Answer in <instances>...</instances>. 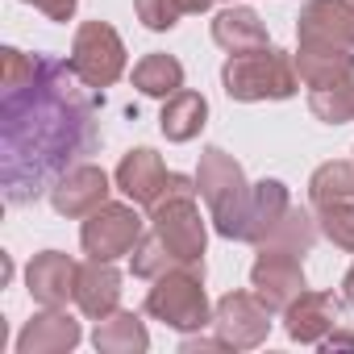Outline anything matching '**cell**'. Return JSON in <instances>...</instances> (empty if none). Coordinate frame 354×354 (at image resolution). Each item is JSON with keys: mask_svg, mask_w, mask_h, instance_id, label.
<instances>
[{"mask_svg": "<svg viewBox=\"0 0 354 354\" xmlns=\"http://www.w3.org/2000/svg\"><path fill=\"white\" fill-rule=\"evenodd\" d=\"M0 63V188L9 205H30L96 150V100L63 59L5 46Z\"/></svg>", "mask_w": 354, "mask_h": 354, "instance_id": "6da1fadb", "label": "cell"}, {"mask_svg": "<svg viewBox=\"0 0 354 354\" xmlns=\"http://www.w3.org/2000/svg\"><path fill=\"white\" fill-rule=\"evenodd\" d=\"M221 88L230 100L254 104V100H288L300 88V71H296V55H283L275 46H259V50H242L230 55L221 67Z\"/></svg>", "mask_w": 354, "mask_h": 354, "instance_id": "7a4b0ae2", "label": "cell"}, {"mask_svg": "<svg viewBox=\"0 0 354 354\" xmlns=\"http://www.w3.org/2000/svg\"><path fill=\"white\" fill-rule=\"evenodd\" d=\"M150 283L154 288L146 292V313L167 329L201 333L205 325H213V308L205 296V267H171Z\"/></svg>", "mask_w": 354, "mask_h": 354, "instance_id": "3957f363", "label": "cell"}, {"mask_svg": "<svg viewBox=\"0 0 354 354\" xmlns=\"http://www.w3.org/2000/svg\"><path fill=\"white\" fill-rule=\"evenodd\" d=\"M196 188L209 205V217L217 225L221 238H238V221L246 213L250 201V184H246V171L234 154H225L221 146H209L201 154V171H196Z\"/></svg>", "mask_w": 354, "mask_h": 354, "instance_id": "277c9868", "label": "cell"}, {"mask_svg": "<svg viewBox=\"0 0 354 354\" xmlns=\"http://www.w3.org/2000/svg\"><path fill=\"white\" fill-rule=\"evenodd\" d=\"M150 230L162 238V246L180 259V267H205L209 230L196 209V192H171L150 209Z\"/></svg>", "mask_w": 354, "mask_h": 354, "instance_id": "5b68a950", "label": "cell"}, {"mask_svg": "<svg viewBox=\"0 0 354 354\" xmlns=\"http://www.w3.org/2000/svg\"><path fill=\"white\" fill-rule=\"evenodd\" d=\"M67 63L88 88H113L125 75V42L109 21H84L75 30Z\"/></svg>", "mask_w": 354, "mask_h": 354, "instance_id": "8992f818", "label": "cell"}, {"mask_svg": "<svg viewBox=\"0 0 354 354\" xmlns=\"http://www.w3.org/2000/svg\"><path fill=\"white\" fill-rule=\"evenodd\" d=\"M117 188L138 205V209H154L162 196L171 192H201L192 175H180V171H167L162 158L150 150V146H138L121 158L117 167Z\"/></svg>", "mask_w": 354, "mask_h": 354, "instance_id": "52a82bcc", "label": "cell"}, {"mask_svg": "<svg viewBox=\"0 0 354 354\" xmlns=\"http://www.w3.org/2000/svg\"><path fill=\"white\" fill-rule=\"evenodd\" d=\"M142 225H146V221L138 217V205H133V201H129V205L104 201L96 213L84 217L80 246H84V254L113 263V259H121V254H133V246H138L142 234H146Z\"/></svg>", "mask_w": 354, "mask_h": 354, "instance_id": "ba28073f", "label": "cell"}, {"mask_svg": "<svg viewBox=\"0 0 354 354\" xmlns=\"http://www.w3.org/2000/svg\"><path fill=\"white\" fill-rule=\"evenodd\" d=\"M213 329L230 350H254L271 333V308L259 292H225L213 308Z\"/></svg>", "mask_w": 354, "mask_h": 354, "instance_id": "9c48e42d", "label": "cell"}, {"mask_svg": "<svg viewBox=\"0 0 354 354\" xmlns=\"http://www.w3.org/2000/svg\"><path fill=\"white\" fill-rule=\"evenodd\" d=\"M304 254L279 250V246H259V259L250 267V283L263 296V304L271 313H283L308 283H304Z\"/></svg>", "mask_w": 354, "mask_h": 354, "instance_id": "30bf717a", "label": "cell"}, {"mask_svg": "<svg viewBox=\"0 0 354 354\" xmlns=\"http://www.w3.org/2000/svg\"><path fill=\"white\" fill-rule=\"evenodd\" d=\"M75 283H80V263L63 250H42L26 267V292L42 308H63L67 300H75Z\"/></svg>", "mask_w": 354, "mask_h": 354, "instance_id": "8fae6325", "label": "cell"}, {"mask_svg": "<svg viewBox=\"0 0 354 354\" xmlns=\"http://www.w3.org/2000/svg\"><path fill=\"white\" fill-rule=\"evenodd\" d=\"M109 175L96 167V162H80V167H71L63 180L50 188V205H55V213L59 217H88V213H96L104 201H109Z\"/></svg>", "mask_w": 354, "mask_h": 354, "instance_id": "7c38bea8", "label": "cell"}, {"mask_svg": "<svg viewBox=\"0 0 354 354\" xmlns=\"http://www.w3.org/2000/svg\"><path fill=\"white\" fill-rule=\"evenodd\" d=\"M337 300H333V292H300L288 308H283V329H288V337L292 342H300V346H321L333 329H337Z\"/></svg>", "mask_w": 354, "mask_h": 354, "instance_id": "4fadbf2b", "label": "cell"}, {"mask_svg": "<svg viewBox=\"0 0 354 354\" xmlns=\"http://www.w3.org/2000/svg\"><path fill=\"white\" fill-rule=\"evenodd\" d=\"M296 38L354 46V0H308L296 17Z\"/></svg>", "mask_w": 354, "mask_h": 354, "instance_id": "5bb4252c", "label": "cell"}, {"mask_svg": "<svg viewBox=\"0 0 354 354\" xmlns=\"http://www.w3.org/2000/svg\"><path fill=\"white\" fill-rule=\"evenodd\" d=\"M296 71L308 92L337 88L354 75V46H333V42H300L296 50Z\"/></svg>", "mask_w": 354, "mask_h": 354, "instance_id": "9a60e30c", "label": "cell"}, {"mask_svg": "<svg viewBox=\"0 0 354 354\" xmlns=\"http://www.w3.org/2000/svg\"><path fill=\"white\" fill-rule=\"evenodd\" d=\"M292 209V196L279 180H263V184H250V201H246V213L238 221V238L234 242H267V234L283 221V213Z\"/></svg>", "mask_w": 354, "mask_h": 354, "instance_id": "2e32d148", "label": "cell"}, {"mask_svg": "<svg viewBox=\"0 0 354 354\" xmlns=\"http://www.w3.org/2000/svg\"><path fill=\"white\" fill-rule=\"evenodd\" d=\"M80 337H84V329L71 313L46 308L17 333V354H67L80 346Z\"/></svg>", "mask_w": 354, "mask_h": 354, "instance_id": "e0dca14e", "label": "cell"}, {"mask_svg": "<svg viewBox=\"0 0 354 354\" xmlns=\"http://www.w3.org/2000/svg\"><path fill=\"white\" fill-rule=\"evenodd\" d=\"M75 304L88 321H100L109 313H117L121 304V271L104 259H92L80 267V283H75Z\"/></svg>", "mask_w": 354, "mask_h": 354, "instance_id": "ac0fdd59", "label": "cell"}, {"mask_svg": "<svg viewBox=\"0 0 354 354\" xmlns=\"http://www.w3.org/2000/svg\"><path fill=\"white\" fill-rule=\"evenodd\" d=\"M213 42L230 55H242V50H259V46H271L267 38V26L259 21L254 9L246 5H230L213 17Z\"/></svg>", "mask_w": 354, "mask_h": 354, "instance_id": "d6986e66", "label": "cell"}, {"mask_svg": "<svg viewBox=\"0 0 354 354\" xmlns=\"http://www.w3.org/2000/svg\"><path fill=\"white\" fill-rule=\"evenodd\" d=\"M209 121V100L201 92H188L180 88L175 96L162 100V117H158V129L167 142H192Z\"/></svg>", "mask_w": 354, "mask_h": 354, "instance_id": "ffe728a7", "label": "cell"}, {"mask_svg": "<svg viewBox=\"0 0 354 354\" xmlns=\"http://www.w3.org/2000/svg\"><path fill=\"white\" fill-rule=\"evenodd\" d=\"M92 346H96L100 354H142V350L150 346V333H146V325H142L138 313L117 308V313H109V317L96 321Z\"/></svg>", "mask_w": 354, "mask_h": 354, "instance_id": "44dd1931", "label": "cell"}, {"mask_svg": "<svg viewBox=\"0 0 354 354\" xmlns=\"http://www.w3.org/2000/svg\"><path fill=\"white\" fill-rule=\"evenodd\" d=\"M133 88L142 96H154V100H167L184 88V63L175 55H146L138 67H133Z\"/></svg>", "mask_w": 354, "mask_h": 354, "instance_id": "7402d4cb", "label": "cell"}, {"mask_svg": "<svg viewBox=\"0 0 354 354\" xmlns=\"http://www.w3.org/2000/svg\"><path fill=\"white\" fill-rule=\"evenodd\" d=\"M308 201L313 209H325L333 201H354V162H321L313 171V180H308Z\"/></svg>", "mask_w": 354, "mask_h": 354, "instance_id": "603a6c76", "label": "cell"}, {"mask_svg": "<svg viewBox=\"0 0 354 354\" xmlns=\"http://www.w3.org/2000/svg\"><path fill=\"white\" fill-rule=\"evenodd\" d=\"M317 234H321V225L304 213V209H288L283 213V221L267 234V242H259V246H279V250H292V254H308L313 250V242H317Z\"/></svg>", "mask_w": 354, "mask_h": 354, "instance_id": "cb8c5ba5", "label": "cell"}, {"mask_svg": "<svg viewBox=\"0 0 354 354\" xmlns=\"http://www.w3.org/2000/svg\"><path fill=\"white\" fill-rule=\"evenodd\" d=\"M308 109L313 117H321L325 125H346L354 121V75L337 88H321V92H308Z\"/></svg>", "mask_w": 354, "mask_h": 354, "instance_id": "d4e9b609", "label": "cell"}, {"mask_svg": "<svg viewBox=\"0 0 354 354\" xmlns=\"http://www.w3.org/2000/svg\"><path fill=\"white\" fill-rule=\"evenodd\" d=\"M129 267H133V275H138V279H158L162 271L180 267V259H175V254L162 246V238L150 230V234H142V242L133 246V254H129Z\"/></svg>", "mask_w": 354, "mask_h": 354, "instance_id": "484cf974", "label": "cell"}, {"mask_svg": "<svg viewBox=\"0 0 354 354\" xmlns=\"http://www.w3.org/2000/svg\"><path fill=\"white\" fill-rule=\"evenodd\" d=\"M317 225L337 250L354 254V201H333V205L317 209Z\"/></svg>", "mask_w": 354, "mask_h": 354, "instance_id": "4316f807", "label": "cell"}, {"mask_svg": "<svg viewBox=\"0 0 354 354\" xmlns=\"http://www.w3.org/2000/svg\"><path fill=\"white\" fill-rule=\"evenodd\" d=\"M133 9H138V21L154 34H167L180 26L184 17V0H133Z\"/></svg>", "mask_w": 354, "mask_h": 354, "instance_id": "83f0119b", "label": "cell"}, {"mask_svg": "<svg viewBox=\"0 0 354 354\" xmlns=\"http://www.w3.org/2000/svg\"><path fill=\"white\" fill-rule=\"evenodd\" d=\"M26 5H34V9L46 13L50 21H71L75 9H80V0H26Z\"/></svg>", "mask_w": 354, "mask_h": 354, "instance_id": "f1b7e54d", "label": "cell"}, {"mask_svg": "<svg viewBox=\"0 0 354 354\" xmlns=\"http://www.w3.org/2000/svg\"><path fill=\"white\" fill-rule=\"evenodd\" d=\"M321 350H354V325H346V329H333L325 342H321Z\"/></svg>", "mask_w": 354, "mask_h": 354, "instance_id": "f546056e", "label": "cell"}, {"mask_svg": "<svg viewBox=\"0 0 354 354\" xmlns=\"http://www.w3.org/2000/svg\"><path fill=\"white\" fill-rule=\"evenodd\" d=\"M180 350H184V354H201V350H230V346H225L221 337H184Z\"/></svg>", "mask_w": 354, "mask_h": 354, "instance_id": "4dcf8cb0", "label": "cell"}, {"mask_svg": "<svg viewBox=\"0 0 354 354\" xmlns=\"http://www.w3.org/2000/svg\"><path fill=\"white\" fill-rule=\"evenodd\" d=\"M213 5H217V0H184V13H205Z\"/></svg>", "mask_w": 354, "mask_h": 354, "instance_id": "1f68e13d", "label": "cell"}, {"mask_svg": "<svg viewBox=\"0 0 354 354\" xmlns=\"http://www.w3.org/2000/svg\"><path fill=\"white\" fill-rule=\"evenodd\" d=\"M342 288H346V304H354V267L346 271V279H342Z\"/></svg>", "mask_w": 354, "mask_h": 354, "instance_id": "d6a6232c", "label": "cell"}]
</instances>
